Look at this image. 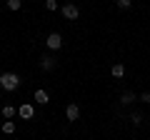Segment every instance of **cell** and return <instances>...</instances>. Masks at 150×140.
<instances>
[{"instance_id": "6da1fadb", "label": "cell", "mask_w": 150, "mask_h": 140, "mask_svg": "<svg viewBox=\"0 0 150 140\" xmlns=\"http://www.w3.org/2000/svg\"><path fill=\"white\" fill-rule=\"evenodd\" d=\"M0 88L5 93H15L20 88V75L18 73H0Z\"/></svg>"}, {"instance_id": "7a4b0ae2", "label": "cell", "mask_w": 150, "mask_h": 140, "mask_svg": "<svg viewBox=\"0 0 150 140\" xmlns=\"http://www.w3.org/2000/svg\"><path fill=\"white\" fill-rule=\"evenodd\" d=\"M60 13H63L65 20H78V18H80V10H78L75 3H65V5L60 8Z\"/></svg>"}, {"instance_id": "3957f363", "label": "cell", "mask_w": 150, "mask_h": 140, "mask_svg": "<svg viewBox=\"0 0 150 140\" xmlns=\"http://www.w3.org/2000/svg\"><path fill=\"white\" fill-rule=\"evenodd\" d=\"M45 45H48V50H60L63 48V35L60 33H50L45 38Z\"/></svg>"}, {"instance_id": "277c9868", "label": "cell", "mask_w": 150, "mask_h": 140, "mask_svg": "<svg viewBox=\"0 0 150 140\" xmlns=\"http://www.w3.org/2000/svg\"><path fill=\"white\" fill-rule=\"evenodd\" d=\"M55 65H58V60H55L53 55H40V68H43L45 73H53Z\"/></svg>"}, {"instance_id": "5b68a950", "label": "cell", "mask_w": 150, "mask_h": 140, "mask_svg": "<svg viewBox=\"0 0 150 140\" xmlns=\"http://www.w3.org/2000/svg\"><path fill=\"white\" fill-rule=\"evenodd\" d=\"M18 115H20L23 120H33V115H35V108H33L30 103H23L20 108H18Z\"/></svg>"}, {"instance_id": "8992f818", "label": "cell", "mask_w": 150, "mask_h": 140, "mask_svg": "<svg viewBox=\"0 0 150 140\" xmlns=\"http://www.w3.org/2000/svg\"><path fill=\"white\" fill-rule=\"evenodd\" d=\"M65 118H68L70 123H75V120H80V108H78L75 103H70L68 108H65Z\"/></svg>"}, {"instance_id": "52a82bcc", "label": "cell", "mask_w": 150, "mask_h": 140, "mask_svg": "<svg viewBox=\"0 0 150 140\" xmlns=\"http://www.w3.org/2000/svg\"><path fill=\"white\" fill-rule=\"evenodd\" d=\"M135 100H138V95H135V93H130V90H125L123 95H120V105H133Z\"/></svg>"}, {"instance_id": "ba28073f", "label": "cell", "mask_w": 150, "mask_h": 140, "mask_svg": "<svg viewBox=\"0 0 150 140\" xmlns=\"http://www.w3.org/2000/svg\"><path fill=\"white\" fill-rule=\"evenodd\" d=\"M110 75H112V78H118V80H120V78L125 75V65H123V63H115V65L110 68Z\"/></svg>"}, {"instance_id": "9c48e42d", "label": "cell", "mask_w": 150, "mask_h": 140, "mask_svg": "<svg viewBox=\"0 0 150 140\" xmlns=\"http://www.w3.org/2000/svg\"><path fill=\"white\" fill-rule=\"evenodd\" d=\"M35 103H38V105H48V103H50V95H48L45 90H35Z\"/></svg>"}, {"instance_id": "30bf717a", "label": "cell", "mask_w": 150, "mask_h": 140, "mask_svg": "<svg viewBox=\"0 0 150 140\" xmlns=\"http://www.w3.org/2000/svg\"><path fill=\"white\" fill-rule=\"evenodd\" d=\"M15 115H18L15 105H5V108H3V118H5V120H13Z\"/></svg>"}, {"instance_id": "8fae6325", "label": "cell", "mask_w": 150, "mask_h": 140, "mask_svg": "<svg viewBox=\"0 0 150 140\" xmlns=\"http://www.w3.org/2000/svg\"><path fill=\"white\" fill-rule=\"evenodd\" d=\"M3 133H5V135L15 133V120H5V123H3Z\"/></svg>"}, {"instance_id": "7c38bea8", "label": "cell", "mask_w": 150, "mask_h": 140, "mask_svg": "<svg viewBox=\"0 0 150 140\" xmlns=\"http://www.w3.org/2000/svg\"><path fill=\"white\" fill-rule=\"evenodd\" d=\"M20 8H23V0H8V10L15 13V10H20Z\"/></svg>"}, {"instance_id": "4fadbf2b", "label": "cell", "mask_w": 150, "mask_h": 140, "mask_svg": "<svg viewBox=\"0 0 150 140\" xmlns=\"http://www.w3.org/2000/svg\"><path fill=\"white\" fill-rule=\"evenodd\" d=\"M130 123H133V125H140V123H143V113H138V110H135V113L130 115Z\"/></svg>"}, {"instance_id": "5bb4252c", "label": "cell", "mask_w": 150, "mask_h": 140, "mask_svg": "<svg viewBox=\"0 0 150 140\" xmlns=\"http://www.w3.org/2000/svg\"><path fill=\"white\" fill-rule=\"evenodd\" d=\"M115 5H118L120 10H128V8L133 5V0H115Z\"/></svg>"}, {"instance_id": "9a60e30c", "label": "cell", "mask_w": 150, "mask_h": 140, "mask_svg": "<svg viewBox=\"0 0 150 140\" xmlns=\"http://www.w3.org/2000/svg\"><path fill=\"white\" fill-rule=\"evenodd\" d=\"M45 10H58V0H45Z\"/></svg>"}, {"instance_id": "2e32d148", "label": "cell", "mask_w": 150, "mask_h": 140, "mask_svg": "<svg viewBox=\"0 0 150 140\" xmlns=\"http://www.w3.org/2000/svg\"><path fill=\"white\" fill-rule=\"evenodd\" d=\"M138 100H140V103H150V90H145L143 95H138Z\"/></svg>"}, {"instance_id": "e0dca14e", "label": "cell", "mask_w": 150, "mask_h": 140, "mask_svg": "<svg viewBox=\"0 0 150 140\" xmlns=\"http://www.w3.org/2000/svg\"><path fill=\"white\" fill-rule=\"evenodd\" d=\"M13 140H15V138H13Z\"/></svg>"}]
</instances>
